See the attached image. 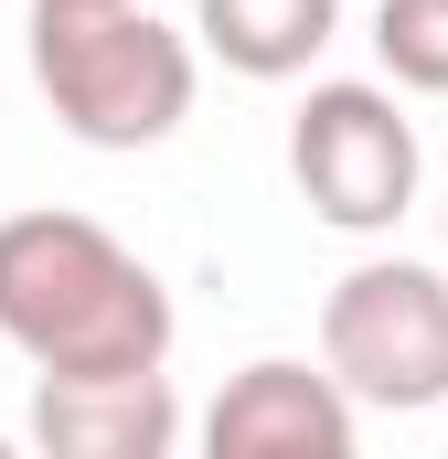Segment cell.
<instances>
[{
    "label": "cell",
    "instance_id": "obj_1",
    "mask_svg": "<svg viewBox=\"0 0 448 459\" xmlns=\"http://www.w3.org/2000/svg\"><path fill=\"white\" fill-rule=\"evenodd\" d=\"M171 289L97 214H0V342L32 374H139L171 363Z\"/></svg>",
    "mask_w": 448,
    "mask_h": 459
},
{
    "label": "cell",
    "instance_id": "obj_2",
    "mask_svg": "<svg viewBox=\"0 0 448 459\" xmlns=\"http://www.w3.org/2000/svg\"><path fill=\"white\" fill-rule=\"evenodd\" d=\"M32 86L86 150H160L193 117V43L139 0H32Z\"/></svg>",
    "mask_w": 448,
    "mask_h": 459
},
{
    "label": "cell",
    "instance_id": "obj_3",
    "mask_svg": "<svg viewBox=\"0 0 448 459\" xmlns=\"http://www.w3.org/2000/svg\"><path fill=\"white\" fill-rule=\"evenodd\" d=\"M321 363L352 385V406L427 417L448 406V267L427 256H363L321 299Z\"/></svg>",
    "mask_w": 448,
    "mask_h": 459
},
{
    "label": "cell",
    "instance_id": "obj_4",
    "mask_svg": "<svg viewBox=\"0 0 448 459\" xmlns=\"http://www.w3.org/2000/svg\"><path fill=\"white\" fill-rule=\"evenodd\" d=\"M417 171H427V150H417V117L395 108L384 86H310L299 117H289V182H299V204L321 214L332 235H384L406 204H417Z\"/></svg>",
    "mask_w": 448,
    "mask_h": 459
},
{
    "label": "cell",
    "instance_id": "obj_5",
    "mask_svg": "<svg viewBox=\"0 0 448 459\" xmlns=\"http://www.w3.org/2000/svg\"><path fill=\"white\" fill-rule=\"evenodd\" d=\"M352 417H363V406H352V385H341L332 363L267 352V363H246L214 395L203 449L214 459H352Z\"/></svg>",
    "mask_w": 448,
    "mask_h": 459
},
{
    "label": "cell",
    "instance_id": "obj_6",
    "mask_svg": "<svg viewBox=\"0 0 448 459\" xmlns=\"http://www.w3.org/2000/svg\"><path fill=\"white\" fill-rule=\"evenodd\" d=\"M182 438V406H171V374L139 363V374H43L32 385V449L43 459H171Z\"/></svg>",
    "mask_w": 448,
    "mask_h": 459
},
{
    "label": "cell",
    "instance_id": "obj_7",
    "mask_svg": "<svg viewBox=\"0 0 448 459\" xmlns=\"http://www.w3.org/2000/svg\"><path fill=\"white\" fill-rule=\"evenodd\" d=\"M193 32H203V54L235 65L246 86H289V75L321 65V43L341 32V0H203Z\"/></svg>",
    "mask_w": 448,
    "mask_h": 459
},
{
    "label": "cell",
    "instance_id": "obj_8",
    "mask_svg": "<svg viewBox=\"0 0 448 459\" xmlns=\"http://www.w3.org/2000/svg\"><path fill=\"white\" fill-rule=\"evenodd\" d=\"M374 54H384L395 86L448 97V0H384L374 11Z\"/></svg>",
    "mask_w": 448,
    "mask_h": 459
},
{
    "label": "cell",
    "instance_id": "obj_9",
    "mask_svg": "<svg viewBox=\"0 0 448 459\" xmlns=\"http://www.w3.org/2000/svg\"><path fill=\"white\" fill-rule=\"evenodd\" d=\"M438 246H448V204H438Z\"/></svg>",
    "mask_w": 448,
    "mask_h": 459
}]
</instances>
